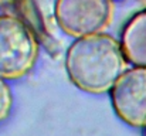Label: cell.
Returning <instances> with one entry per match:
<instances>
[{
	"mask_svg": "<svg viewBox=\"0 0 146 136\" xmlns=\"http://www.w3.org/2000/svg\"><path fill=\"white\" fill-rule=\"evenodd\" d=\"M125 64L121 43L105 33L75 38L65 52V71L70 81L88 94L111 91L125 71Z\"/></svg>",
	"mask_w": 146,
	"mask_h": 136,
	"instance_id": "obj_1",
	"label": "cell"
},
{
	"mask_svg": "<svg viewBox=\"0 0 146 136\" xmlns=\"http://www.w3.org/2000/svg\"><path fill=\"white\" fill-rule=\"evenodd\" d=\"M38 40L14 14H0V78L19 80L29 74L38 57Z\"/></svg>",
	"mask_w": 146,
	"mask_h": 136,
	"instance_id": "obj_2",
	"label": "cell"
},
{
	"mask_svg": "<svg viewBox=\"0 0 146 136\" xmlns=\"http://www.w3.org/2000/svg\"><path fill=\"white\" fill-rule=\"evenodd\" d=\"M58 27L74 38L104 33L113 17L112 0H55Z\"/></svg>",
	"mask_w": 146,
	"mask_h": 136,
	"instance_id": "obj_3",
	"label": "cell"
},
{
	"mask_svg": "<svg viewBox=\"0 0 146 136\" xmlns=\"http://www.w3.org/2000/svg\"><path fill=\"white\" fill-rule=\"evenodd\" d=\"M115 113L129 126L146 125V67L125 70L109 91Z\"/></svg>",
	"mask_w": 146,
	"mask_h": 136,
	"instance_id": "obj_4",
	"label": "cell"
},
{
	"mask_svg": "<svg viewBox=\"0 0 146 136\" xmlns=\"http://www.w3.org/2000/svg\"><path fill=\"white\" fill-rule=\"evenodd\" d=\"M125 61L132 67H146V9L135 13L121 33Z\"/></svg>",
	"mask_w": 146,
	"mask_h": 136,
	"instance_id": "obj_5",
	"label": "cell"
},
{
	"mask_svg": "<svg viewBox=\"0 0 146 136\" xmlns=\"http://www.w3.org/2000/svg\"><path fill=\"white\" fill-rule=\"evenodd\" d=\"M13 4L16 6V9L19 11L17 16L33 30V33L36 34L40 44L44 45L47 48V51L51 52L52 57H57L58 44L47 30L44 19L37 7L36 0H14Z\"/></svg>",
	"mask_w": 146,
	"mask_h": 136,
	"instance_id": "obj_6",
	"label": "cell"
},
{
	"mask_svg": "<svg viewBox=\"0 0 146 136\" xmlns=\"http://www.w3.org/2000/svg\"><path fill=\"white\" fill-rule=\"evenodd\" d=\"M11 105H13V95L10 87L6 84V80L0 78V122H3L9 116Z\"/></svg>",
	"mask_w": 146,
	"mask_h": 136,
	"instance_id": "obj_7",
	"label": "cell"
},
{
	"mask_svg": "<svg viewBox=\"0 0 146 136\" xmlns=\"http://www.w3.org/2000/svg\"><path fill=\"white\" fill-rule=\"evenodd\" d=\"M10 3H14V0H0V6H4V4H10Z\"/></svg>",
	"mask_w": 146,
	"mask_h": 136,
	"instance_id": "obj_8",
	"label": "cell"
},
{
	"mask_svg": "<svg viewBox=\"0 0 146 136\" xmlns=\"http://www.w3.org/2000/svg\"><path fill=\"white\" fill-rule=\"evenodd\" d=\"M143 136H146V125L143 126Z\"/></svg>",
	"mask_w": 146,
	"mask_h": 136,
	"instance_id": "obj_9",
	"label": "cell"
}]
</instances>
